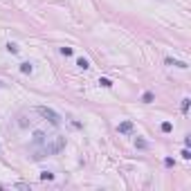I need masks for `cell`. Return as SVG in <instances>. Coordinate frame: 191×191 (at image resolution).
Returning a JSON list of instances; mask_svg holds the SVG:
<instances>
[{"instance_id":"3957f363","label":"cell","mask_w":191,"mask_h":191,"mask_svg":"<svg viewBox=\"0 0 191 191\" xmlns=\"http://www.w3.org/2000/svg\"><path fill=\"white\" fill-rule=\"evenodd\" d=\"M164 63H166V65H171V68H182V70H184V68H189L184 61H175V59H166Z\"/></svg>"},{"instance_id":"ba28073f","label":"cell","mask_w":191,"mask_h":191,"mask_svg":"<svg viewBox=\"0 0 191 191\" xmlns=\"http://www.w3.org/2000/svg\"><path fill=\"white\" fill-rule=\"evenodd\" d=\"M5 50H7L9 54H18V45H16V43H7Z\"/></svg>"},{"instance_id":"9c48e42d","label":"cell","mask_w":191,"mask_h":191,"mask_svg":"<svg viewBox=\"0 0 191 191\" xmlns=\"http://www.w3.org/2000/svg\"><path fill=\"white\" fill-rule=\"evenodd\" d=\"M99 85H101V88H112V81L106 79V76H101V79H99Z\"/></svg>"},{"instance_id":"7a4b0ae2","label":"cell","mask_w":191,"mask_h":191,"mask_svg":"<svg viewBox=\"0 0 191 191\" xmlns=\"http://www.w3.org/2000/svg\"><path fill=\"white\" fill-rule=\"evenodd\" d=\"M117 130H119V133H124V135H128V133H133V121H130V119L121 121L119 126H117Z\"/></svg>"},{"instance_id":"8992f818","label":"cell","mask_w":191,"mask_h":191,"mask_svg":"<svg viewBox=\"0 0 191 191\" xmlns=\"http://www.w3.org/2000/svg\"><path fill=\"white\" fill-rule=\"evenodd\" d=\"M142 101H144V103H153V101H155V94H153L151 90H146L144 94H142Z\"/></svg>"},{"instance_id":"6da1fadb","label":"cell","mask_w":191,"mask_h":191,"mask_svg":"<svg viewBox=\"0 0 191 191\" xmlns=\"http://www.w3.org/2000/svg\"><path fill=\"white\" fill-rule=\"evenodd\" d=\"M36 112L41 115L43 119H47V121L52 124V126H61V115L56 112V110L47 108V106H38V108H36Z\"/></svg>"},{"instance_id":"8fae6325","label":"cell","mask_w":191,"mask_h":191,"mask_svg":"<svg viewBox=\"0 0 191 191\" xmlns=\"http://www.w3.org/2000/svg\"><path fill=\"white\" fill-rule=\"evenodd\" d=\"M189 101H191V99H182V106H180L182 115H187V112H189Z\"/></svg>"},{"instance_id":"277c9868","label":"cell","mask_w":191,"mask_h":191,"mask_svg":"<svg viewBox=\"0 0 191 191\" xmlns=\"http://www.w3.org/2000/svg\"><path fill=\"white\" fill-rule=\"evenodd\" d=\"M32 70H34V65H32L30 61H23V63H20V72H23V74H32Z\"/></svg>"},{"instance_id":"7c38bea8","label":"cell","mask_w":191,"mask_h":191,"mask_svg":"<svg viewBox=\"0 0 191 191\" xmlns=\"http://www.w3.org/2000/svg\"><path fill=\"white\" fill-rule=\"evenodd\" d=\"M41 180H54V173H52V171H43V173H41Z\"/></svg>"},{"instance_id":"5bb4252c","label":"cell","mask_w":191,"mask_h":191,"mask_svg":"<svg viewBox=\"0 0 191 191\" xmlns=\"http://www.w3.org/2000/svg\"><path fill=\"white\" fill-rule=\"evenodd\" d=\"M173 164H175V160H173V157H164V166H169V169H171Z\"/></svg>"},{"instance_id":"30bf717a","label":"cell","mask_w":191,"mask_h":191,"mask_svg":"<svg viewBox=\"0 0 191 191\" xmlns=\"http://www.w3.org/2000/svg\"><path fill=\"white\" fill-rule=\"evenodd\" d=\"M135 146H137V148H142V151H144V148H148L146 139H142V137H137V139H135Z\"/></svg>"},{"instance_id":"5b68a950","label":"cell","mask_w":191,"mask_h":191,"mask_svg":"<svg viewBox=\"0 0 191 191\" xmlns=\"http://www.w3.org/2000/svg\"><path fill=\"white\" fill-rule=\"evenodd\" d=\"M76 65H79V70H88L90 68V61L83 59V56H79V59H76Z\"/></svg>"},{"instance_id":"9a60e30c","label":"cell","mask_w":191,"mask_h":191,"mask_svg":"<svg viewBox=\"0 0 191 191\" xmlns=\"http://www.w3.org/2000/svg\"><path fill=\"white\" fill-rule=\"evenodd\" d=\"M180 155H182V157H184V160H191V151H189V148H184V151H182V153H180Z\"/></svg>"},{"instance_id":"4fadbf2b","label":"cell","mask_w":191,"mask_h":191,"mask_svg":"<svg viewBox=\"0 0 191 191\" xmlns=\"http://www.w3.org/2000/svg\"><path fill=\"white\" fill-rule=\"evenodd\" d=\"M61 54H63V56H72L74 50H72V47H61Z\"/></svg>"},{"instance_id":"52a82bcc","label":"cell","mask_w":191,"mask_h":191,"mask_svg":"<svg viewBox=\"0 0 191 191\" xmlns=\"http://www.w3.org/2000/svg\"><path fill=\"white\" fill-rule=\"evenodd\" d=\"M160 130L162 133H171V130H173V124H171V121H162L160 124Z\"/></svg>"}]
</instances>
